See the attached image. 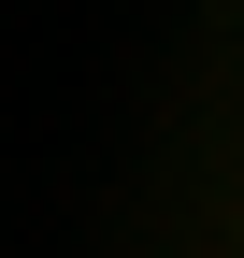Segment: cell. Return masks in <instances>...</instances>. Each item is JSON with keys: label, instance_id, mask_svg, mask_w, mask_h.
Listing matches in <instances>:
<instances>
[]
</instances>
